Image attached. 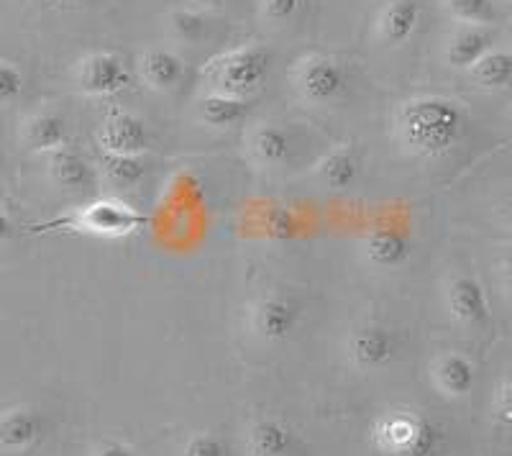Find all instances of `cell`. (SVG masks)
<instances>
[{
  "instance_id": "1",
  "label": "cell",
  "mask_w": 512,
  "mask_h": 456,
  "mask_svg": "<svg viewBox=\"0 0 512 456\" xmlns=\"http://www.w3.org/2000/svg\"><path fill=\"white\" fill-rule=\"evenodd\" d=\"M469 118L459 100L446 95H413L402 100L392 116V136L405 154L438 162L459 147Z\"/></svg>"
},
{
  "instance_id": "2",
  "label": "cell",
  "mask_w": 512,
  "mask_h": 456,
  "mask_svg": "<svg viewBox=\"0 0 512 456\" xmlns=\"http://www.w3.org/2000/svg\"><path fill=\"white\" fill-rule=\"evenodd\" d=\"M446 433L441 423L410 405H392L369 426V446L379 456H438Z\"/></svg>"
},
{
  "instance_id": "3",
  "label": "cell",
  "mask_w": 512,
  "mask_h": 456,
  "mask_svg": "<svg viewBox=\"0 0 512 456\" xmlns=\"http://www.w3.org/2000/svg\"><path fill=\"white\" fill-rule=\"evenodd\" d=\"M269 67H272V52L267 47L244 44L210 57L200 70V80L208 93L249 100L264 88Z\"/></svg>"
},
{
  "instance_id": "4",
  "label": "cell",
  "mask_w": 512,
  "mask_h": 456,
  "mask_svg": "<svg viewBox=\"0 0 512 456\" xmlns=\"http://www.w3.org/2000/svg\"><path fill=\"white\" fill-rule=\"evenodd\" d=\"M149 218L134 205H128L121 198H98L90 203L77 205L75 211L64 213L49 223L36 226V234H49V231H67V234L98 236V239H126V236L139 234L146 228Z\"/></svg>"
},
{
  "instance_id": "5",
  "label": "cell",
  "mask_w": 512,
  "mask_h": 456,
  "mask_svg": "<svg viewBox=\"0 0 512 456\" xmlns=\"http://www.w3.org/2000/svg\"><path fill=\"white\" fill-rule=\"evenodd\" d=\"M305 318L303 300L290 290H264L246 308V328L259 344L282 346L300 331Z\"/></svg>"
},
{
  "instance_id": "6",
  "label": "cell",
  "mask_w": 512,
  "mask_h": 456,
  "mask_svg": "<svg viewBox=\"0 0 512 456\" xmlns=\"http://www.w3.org/2000/svg\"><path fill=\"white\" fill-rule=\"evenodd\" d=\"M290 82L297 98L305 100L308 106H333L344 98L346 88H349L344 65L331 54L320 52H310L295 59Z\"/></svg>"
},
{
  "instance_id": "7",
  "label": "cell",
  "mask_w": 512,
  "mask_h": 456,
  "mask_svg": "<svg viewBox=\"0 0 512 456\" xmlns=\"http://www.w3.org/2000/svg\"><path fill=\"white\" fill-rule=\"evenodd\" d=\"M344 354L356 372L377 375L400 359L402 336L397 334V328L387 326V323H361L346 334Z\"/></svg>"
},
{
  "instance_id": "8",
  "label": "cell",
  "mask_w": 512,
  "mask_h": 456,
  "mask_svg": "<svg viewBox=\"0 0 512 456\" xmlns=\"http://www.w3.org/2000/svg\"><path fill=\"white\" fill-rule=\"evenodd\" d=\"M75 88L88 98H113L131 82L126 59L116 52H90L75 65Z\"/></svg>"
},
{
  "instance_id": "9",
  "label": "cell",
  "mask_w": 512,
  "mask_h": 456,
  "mask_svg": "<svg viewBox=\"0 0 512 456\" xmlns=\"http://www.w3.org/2000/svg\"><path fill=\"white\" fill-rule=\"evenodd\" d=\"M95 144H98L100 154H136V157H144L152 147V134H149V126L144 123V118L121 106H113L108 108V113L95 129Z\"/></svg>"
},
{
  "instance_id": "10",
  "label": "cell",
  "mask_w": 512,
  "mask_h": 456,
  "mask_svg": "<svg viewBox=\"0 0 512 456\" xmlns=\"http://www.w3.org/2000/svg\"><path fill=\"white\" fill-rule=\"evenodd\" d=\"M443 308L451 323L477 331L489 323V300L482 282L474 275L456 272L443 282Z\"/></svg>"
},
{
  "instance_id": "11",
  "label": "cell",
  "mask_w": 512,
  "mask_h": 456,
  "mask_svg": "<svg viewBox=\"0 0 512 456\" xmlns=\"http://www.w3.org/2000/svg\"><path fill=\"white\" fill-rule=\"evenodd\" d=\"M359 254L374 272H397L413 257V241L395 226H374L359 241Z\"/></svg>"
},
{
  "instance_id": "12",
  "label": "cell",
  "mask_w": 512,
  "mask_h": 456,
  "mask_svg": "<svg viewBox=\"0 0 512 456\" xmlns=\"http://www.w3.org/2000/svg\"><path fill=\"white\" fill-rule=\"evenodd\" d=\"M361 170H364V164H361L359 149L351 141H344V144L328 149L320 159H315V164L310 167V177L320 188L331 190V193H349L361 180Z\"/></svg>"
},
{
  "instance_id": "13",
  "label": "cell",
  "mask_w": 512,
  "mask_h": 456,
  "mask_svg": "<svg viewBox=\"0 0 512 456\" xmlns=\"http://www.w3.org/2000/svg\"><path fill=\"white\" fill-rule=\"evenodd\" d=\"M47 436V418L31 405H13L0 413V449L21 454L31 451Z\"/></svg>"
},
{
  "instance_id": "14",
  "label": "cell",
  "mask_w": 512,
  "mask_h": 456,
  "mask_svg": "<svg viewBox=\"0 0 512 456\" xmlns=\"http://www.w3.org/2000/svg\"><path fill=\"white\" fill-rule=\"evenodd\" d=\"M47 177L59 193L70 195L90 193L98 182V172H95L93 164L70 147L47 154Z\"/></svg>"
},
{
  "instance_id": "15",
  "label": "cell",
  "mask_w": 512,
  "mask_h": 456,
  "mask_svg": "<svg viewBox=\"0 0 512 456\" xmlns=\"http://www.w3.org/2000/svg\"><path fill=\"white\" fill-rule=\"evenodd\" d=\"M423 8L418 0H387L379 8L377 16V39L387 49L405 47L420 29Z\"/></svg>"
},
{
  "instance_id": "16",
  "label": "cell",
  "mask_w": 512,
  "mask_h": 456,
  "mask_svg": "<svg viewBox=\"0 0 512 456\" xmlns=\"http://www.w3.org/2000/svg\"><path fill=\"white\" fill-rule=\"evenodd\" d=\"M431 382L443 398L461 400L477 385V367L461 351H443L431 362Z\"/></svg>"
},
{
  "instance_id": "17",
  "label": "cell",
  "mask_w": 512,
  "mask_h": 456,
  "mask_svg": "<svg viewBox=\"0 0 512 456\" xmlns=\"http://www.w3.org/2000/svg\"><path fill=\"white\" fill-rule=\"evenodd\" d=\"M246 454L249 456H295L297 436L282 418L259 416L246 428Z\"/></svg>"
},
{
  "instance_id": "18",
  "label": "cell",
  "mask_w": 512,
  "mask_h": 456,
  "mask_svg": "<svg viewBox=\"0 0 512 456\" xmlns=\"http://www.w3.org/2000/svg\"><path fill=\"white\" fill-rule=\"evenodd\" d=\"M246 152L259 170H280L292 157V139L277 123H259L246 136Z\"/></svg>"
},
{
  "instance_id": "19",
  "label": "cell",
  "mask_w": 512,
  "mask_h": 456,
  "mask_svg": "<svg viewBox=\"0 0 512 456\" xmlns=\"http://www.w3.org/2000/svg\"><path fill=\"white\" fill-rule=\"evenodd\" d=\"M139 75L154 93H172L185 80V62L172 49L149 47L139 57Z\"/></svg>"
},
{
  "instance_id": "20",
  "label": "cell",
  "mask_w": 512,
  "mask_h": 456,
  "mask_svg": "<svg viewBox=\"0 0 512 456\" xmlns=\"http://www.w3.org/2000/svg\"><path fill=\"white\" fill-rule=\"evenodd\" d=\"M146 170H149L146 159L136 154H103L95 167L98 180L111 190L113 198L139 190L141 182L146 180Z\"/></svg>"
},
{
  "instance_id": "21",
  "label": "cell",
  "mask_w": 512,
  "mask_h": 456,
  "mask_svg": "<svg viewBox=\"0 0 512 456\" xmlns=\"http://www.w3.org/2000/svg\"><path fill=\"white\" fill-rule=\"evenodd\" d=\"M67 123L59 113L54 111H39L31 113L24 123H21V144L26 152L31 154H52L57 149L67 147Z\"/></svg>"
},
{
  "instance_id": "22",
  "label": "cell",
  "mask_w": 512,
  "mask_h": 456,
  "mask_svg": "<svg viewBox=\"0 0 512 456\" xmlns=\"http://www.w3.org/2000/svg\"><path fill=\"white\" fill-rule=\"evenodd\" d=\"M492 41H495V34L487 26H461L446 41V54H443L446 65L469 72L484 54L492 52Z\"/></svg>"
},
{
  "instance_id": "23",
  "label": "cell",
  "mask_w": 512,
  "mask_h": 456,
  "mask_svg": "<svg viewBox=\"0 0 512 456\" xmlns=\"http://www.w3.org/2000/svg\"><path fill=\"white\" fill-rule=\"evenodd\" d=\"M249 116V100L205 93L198 100V121L210 131H231Z\"/></svg>"
},
{
  "instance_id": "24",
  "label": "cell",
  "mask_w": 512,
  "mask_h": 456,
  "mask_svg": "<svg viewBox=\"0 0 512 456\" xmlns=\"http://www.w3.org/2000/svg\"><path fill=\"white\" fill-rule=\"evenodd\" d=\"M469 75L482 90H505L512 85V52L492 49L469 70Z\"/></svg>"
},
{
  "instance_id": "25",
  "label": "cell",
  "mask_w": 512,
  "mask_h": 456,
  "mask_svg": "<svg viewBox=\"0 0 512 456\" xmlns=\"http://www.w3.org/2000/svg\"><path fill=\"white\" fill-rule=\"evenodd\" d=\"M167 31L177 44L192 47L208 36V21H205V13L195 11V8H175L167 16Z\"/></svg>"
},
{
  "instance_id": "26",
  "label": "cell",
  "mask_w": 512,
  "mask_h": 456,
  "mask_svg": "<svg viewBox=\"0 0 512 456\" xmlns=\"http://www.w3.org/2000/svg\"><path fill=\"white\" fill-rule=\"evenodd\" d=\"M443 8L461 26H489L495 21L492 0H443Z\"/></svg>"
},
{
  "instance_id": "27",
  "label": "cell",
  "mask_w": 512,
  "mask_h": 456,
  "mask_svg": "<svg viewBox=\"0 0 512 456\" xmlns=\"http://www.w3.org/2000/svg\"><path fill=\"white\" fill-rule=\"evenodd\" d=\"M489 418L497 431H512V372L497 382L489 403Z\"/></svg>"
},
{
  "instance_id": "28",
  "label": "cell",
  "mask_w": 512,
  "mask_h": 456,
  "mask_svg": "<svg viewBox=\"0 0 512 456\" xmlns=\"http://www.w3.org/2000/svg\"><path fill=\"white\" fill-rule=\"evenodd\" d=\"M182 456H233V451L228 441L218 436V433L198 431L185 441Z\"/></svg>"
},
{
  "instance_id": "29",
  "label": "cell",
  "mask_w": 512,
  "mask_h": 456,
  "mask_svg": "<svg viewBox=\"0 0 512 456\" xmlns=\"http://www.w3.org/2000/svg\"><path fill=\"white\" fill-rule=\"evenodd\" d=\"M24 93V72L13 62L0 59V108L13 106Z\"/></svg>"
},
{
  "instance_id": "30",
  "label": "cell",
  "mask_w": 512,
  "mask_h": 456,
  "mask_svg": "<svg viewBox=\"0 0 512 456\" xmlns=\"http://www.w3.org/2000/svg\"><path fill=\"white\" fill-rule=\"evenodd\" d=\"M303 0H259V11L269 24H287L300 13Z\"/></svg>"
},
{
  "instance_id": "31",
  "label": "cell",
  "mask_w": 512,
  "mask_h": 456,
  "mask_svg": "<svg viewBox=\"0 0 512 456\" xmlns=\"http://www.w3.org/2000/svg\"><path fill=\"white\" fill-rule=\"evenodd\" d=\"M90 456H139V454L118 439H100L98 444L90 449Z\"/></svg>"
},
{
  "instance_id": "32",
  "label": "cell",
  "mask_w": 512,
  "mask_h": 456,
  "mask_svg": "<svg viewBox=\"0 0 512 456\" xmlns=\"http://www.w3.org/2000/svg\"><path fill=\"white\" fill-rule=\"evenodd\" d=\"M495 272L502 295H505V298H512V249H507V252L497 259Z\"/></svg>"
},
{
  "instance_id": "33",
  "label": "cell",
  "mask_w": 512,
  "mask_h": 456,
  "mask_svg": "<svg viewBox=\"0 0 512 456\" xmlns=\"http://www.w3.org/2000/svg\"><path fill=\"white\" fill-rule=\"evenodd\" d=\"M495 218H497V223H500V226L505 228L507 234H512V193L505 195V198H502L500 203H497Z\"/></svg>"
},
{
  "instance_id": "34",
  "label": "cell",
  "mask_w": 512,
  "mask_h": 456,
  "mask_svg": "<svg viewBox=\"0 0 512 456\" xmlns=\"http://www.w3.org/2000/svg\"><path fill=\"white\" fill-rule=\"evenodd\" d=\"M13 236H16V223H13L11 213L6 211V205L0 203V246L8 244Z\"/></svg>"
},
{
  "instance_id": "35",
  "label": "cell",
  "mask_w": 512,
  "mask_h": 456,
  "mask_svg": "<svg viewBox=\"0 0 512 456\" xmlns=\"http://www.w3.org/2000/svg\"><path fill=\"white\" fill-rule=\"evenodd\" d=\"M192 8L200 13H218L223 6H226L228 0H190Z\"/></svg>"
},
{
  "instance_id": "36",
  "label": "cell",
  "mask_w": 512,
  "mask_h": 456,
  "mask_svg": "<svg viewBox=\"0 0 512 456\" xmlns=\"http://www.w3.org/2000/svg\"><path fill=\"white\" fill-rule=\"evenodd\" d=\"M6 162H8L6 149H3V144H0V175H3V170H6Z\"/></svg>"
},
{
  "instance_id": "37",
  "label": "cell",
  "mask_w": 512,
  "mask_h": 456,
  "mask_svg": "<svg viewBox=\"0 0 512 456\" xmlns=\"http://www.w3.org/2000/svg\"><path fill=\"white\" fill-rule=\"evenodd\" d=\"M44 3H52V6H67V3H77V0H44Z\"/></svg>"
},
{
  "instance_id": "38",
  "label": "cell",
  "mask_w": 512,
  "mask_h": 456,
  "mask_svg": "<svg viewBox=\"0 0 512 456\" xmlns=\"http://www.w3.org/2000/svg\"><path fill=\"white\" fill-rule=\"evenodd\" d=\"M507 39H510V44H512V21H510V26H507Z\"/></svg>"
},
{
  "instance_id": "39",
  "label": "cell",
  "mask_w": 512,
  "mask_h": 456,
  "mask_svg": "<svg viewBox=\"0 0 512 456\" xmlns=\"http://www.w3.org/2000/svg\"><path fill=\"white\" fill-rule=\"evenodd\" d=\"M510 116H512V113H510Z\"/></svg>"
}]
</instances>
